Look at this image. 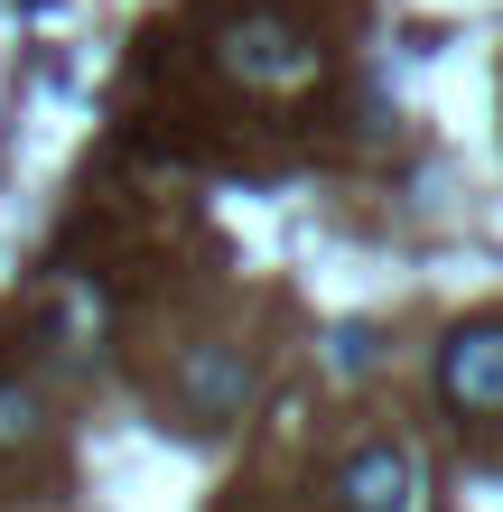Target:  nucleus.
<instances>
[{
  "label": "nucleus",
  "mask_w": 503,
  "mask_h": 512,
  "mask_svg": "<svg viewBox=\"0 0 503 512\" xmlns=\"http://www.w3.org/2000/svg\"><path fill=\"white\" fill-rule=\"evenodd\" d=\"M215 66L243 94H308L327 75V47H317V28L289 0H243V10L215 19Z\"/></svg>",
  "instance_id": "f257e3e1"
},
{
  "label": "nucleus",
  "mask_w": 503,
  "mask_h": 512,
  "mask_svg": "<svg viewBox=\"0 0 503 512\" xmlns=\"http://www.w3.org/2000/svg\"><path fill=\"white\" fill-rule=\"evenodd\" d=\"M438 401L476 429H503V317H466L438 345Z\"/></svg>",
  "instance_id": "f03ea898"
},
{
  "label": "nucleus",
  "mask_w": 503,
  "mask_h": 512,
  "mask_svg": "<svg viewBox=\"0 0 503 512\" xmlns=\"http://www.w3.org/2000/svg\"><path fill=\"white\" fill-rule=\"evenodd\" d=\"M327 494L336 512H420V457L401 438H364V447H345Z\"/></svg>",
  "instance_id": "7ed1b4c3"
},
{
  "label": "nucleus",
  "mask_w": 503,
  "mask_h": 512,
  "mask_svg": "<svg viewBox=\"0 0 503 512\" xmlns=\"http://www.w3.org/2000/svg\"><path fill=\"white\" fill-rule=\"evenodd\" d=\"M47 447H56L47 391L19 382V373H0V485H19L28 466H47Z\"/></svg>",
  "instance_id": "20e7f679"
},
{
  "label": "nucleus",
  "mask_w": 503,
  "mask_h": 512,
  "mask_svg": "<svg viewBox=\"0 0 503 512\" xmlns=\"http://www.w3.org/2000/svg\"><path fill=\"white\" fill-rule=\"evenodd\" d=\"M224 410H243V354L233 345H187V364H177V419L215 429Z\"/></svg>",
  "instance_id": "39448f33"
}]
</instances>
